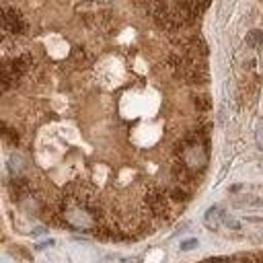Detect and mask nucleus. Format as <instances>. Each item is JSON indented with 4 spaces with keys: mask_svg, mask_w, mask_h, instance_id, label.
I'll use <instances>...</instances> for the list:
<instances>
[{
    "mask_svg": "<svg viewBox=\"0 0 263 263\" xmlns=\"http://www.w3.org/2000/svg\"><path fill=\"white\" fill-rule=\"evenodd\" d=\"M224 224L226 226H232V228H238V222L234 218H230V216H224Z\"/></svg>",
    "mask_w": 263,
    "mask_h": 263,
    "instance_id": "4",
    "label": "nucleus"
},
{
    "mask_svg": "<svg viewBox=\"0 0 263 263\" xmlns=\"http://www.w3.org/2000/svg\"><path fill=\"white\" fill-rule=\"evenodd\" d=\"M247 43H249V45H253V47H257V45H261V43H263V35H261L259 31H251V33H249V37H247Z\"/></svg>",
    "mask_w": 263,
    "mask_h": 263,
    "instance_id": "3",
    "label": "nucleus"
},
{
    "mask_svg": "<svg viewBox=\"0 0 263 263\" xmlns=\"http://www.w3.org/2000/svg\"><path fill=\"white\" fill-rule=\"evenodd\" d=\"M220 220H224V214L220 208H210L208 214H205V226L212 228V230H218L220 226Z\"/></svg>",
    "mask_w": 263,
    "mask_h": 263,
    "instance_id": "2",
    "label": "nucleus"
},
{
    "mask_svg": "<svg viewBox=\"0 0 263 263\" xmlns=\"http://www.w3.org/2000/svg\"><path fill=\"white\" fill-rule=\"evenodd\" d=\"M193 247H197V240H185V242H181V249H185V251H189Z\"/></svg>",
    "mask_w": 263,
    "mask_h": 263,
    "instance_id": "5",
    "label": "nucleus"
},
{
    "mask_svg": "<svg viewBox=\"0 0 263 263\" xmlns=\"http://www.w3.org/2000/svg\"><path fill=\"white\" fill-rule=\"evenodd\" d=\"M201 263H263V253L234 255V257H216V259H205Z\"/></svg>",
    "mask_w": 263,
    "mask_h": 263,
    "instance_id": "1",
    "label": "nucleus"
}]
</instances>
